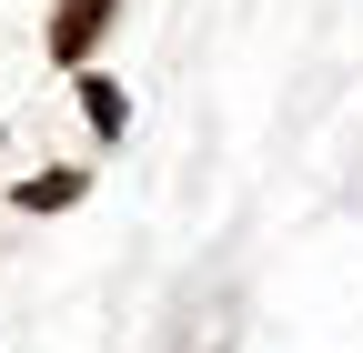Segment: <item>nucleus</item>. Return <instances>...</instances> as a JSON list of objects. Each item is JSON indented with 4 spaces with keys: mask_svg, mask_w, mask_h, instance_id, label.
I'll return each instance as SVG.
<instances>
[{
    "mask_svg": "<svg viewBox=\"0 0 363 353\" xmlns=\"http://www.w3.org/2000/svg\"><path fill=\"white\" fill-rule=\"evenodd\" d=\"M81 111H91V131H101V142H121V91H111L91 61H81Z\"/></svg>",
    "mask_w": 363,
    "mask_h": 353,
    "instance_id": "nucleus-2",
    "label": "nucleus"
},
{
    "mask_svg": "<svg viewBox=\"0 0 363 353\" xmlns=\"http://www.w3.org/2000/svg\"><path fill=\"white\" fill-rule=\"evenodd\" d=\"M111 11H121V0H61V11H51V61L81 71V61H91V40L111 30Z\"/></svg>",
    "mask_w": 363,
    "mask_h": 353,
    "instance_id": "nucleus-1",
    "label": "nucleus"
},
{
    "mask_svg": "<svg viewBox=\"0 0 363 353\" xmlns=\"http://www.w3.org/2000/svg\"><path fill=\"white\" fill-rule=\"evenodd\" d=\"M81 202V172H40V182H21V212H61Z\"/></svg>",
    "mask_w": 363,
    "mask_h": 353,
    "instance_id": "nucleus-3",
    "label": "nucleus"
}]
</instances>
